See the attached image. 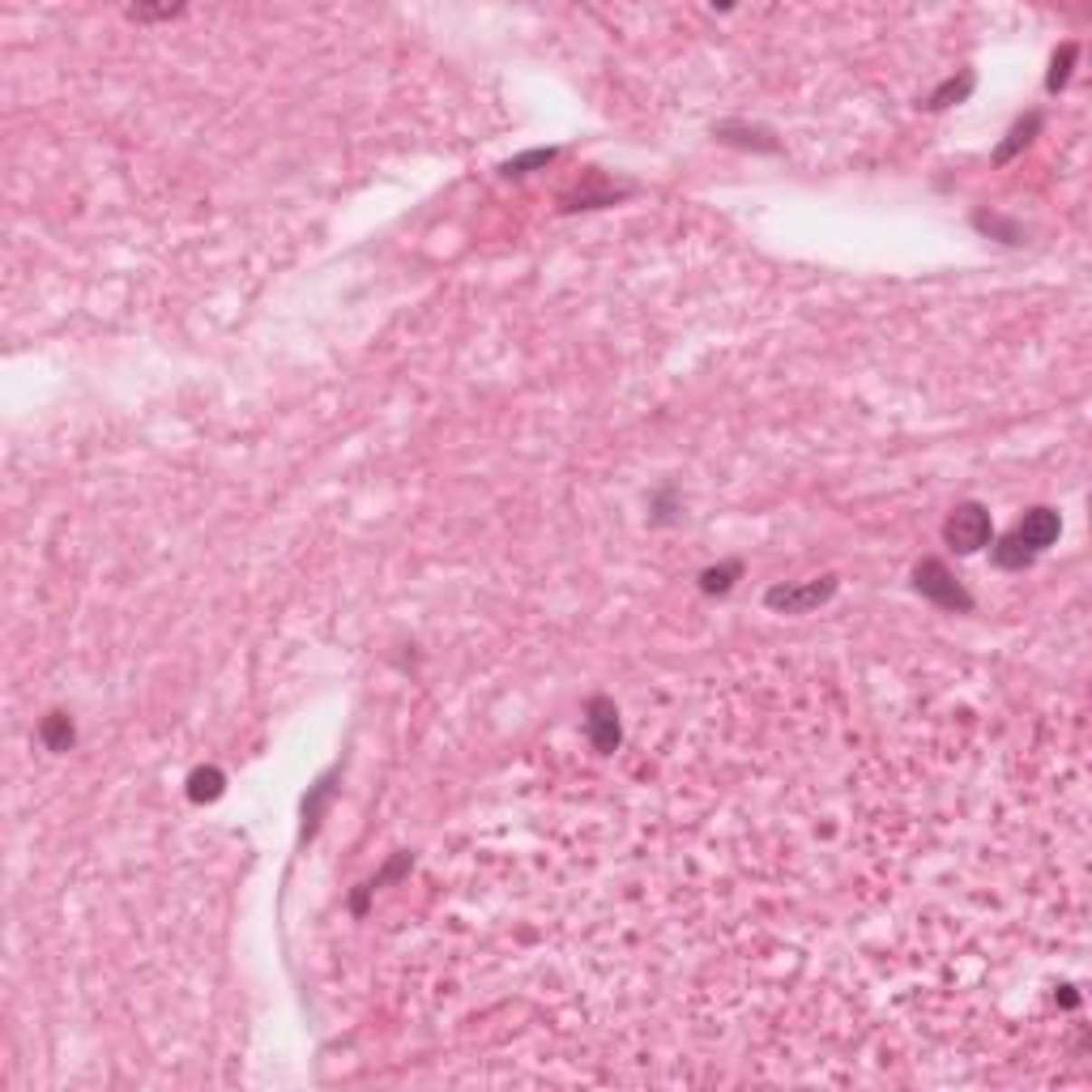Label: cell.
Listing matches in <instances>:
<instances>
[{
    "mask_svg": "<svg viewBox=\"0 0 1092 1092\" xmlns=\"http://www.w3.org/2000/svg\"><path fill=\"white\" fill-rule=\"evenodd\" d=\"M1037 124H1041L1037 116H1029L1024 124H1016V128H1011V141H1007V146H1002V150L994 154V158H999V163H1007V158H1011V154H1016L1020 146H1029V137L1037 133Z\"/></svg>",
    "mask_w": 1092,
    "mask_h": 1092,
    "instance_id": "9",
    "label": "cell"
},
{
    "mask_svg": "<svg viewBox=\"0 0 1092 1092\" xmlns=\"http://www.w3.org/2000/svg\"><path fill=\"white\" fill-rule=\"evenodd\" d=\"M584 730H589V743H593L602 755L619 747L623 730H619V708H614V700H606V696L589 700V708H584Z\"/></svg>",
    "mask_w": 1092,
    "mask_h": 1092,
    "instance_id": "5",
    "label": "cell"
},
{
    "mask_svg": "<svg viewBox=\"0 0 1092 1092\" xmlns=\"http://www.w3.org/2000/svg\"><path fill=\"white\" fill-rule=\"evenodd\" d=\"M913 584H917V593L926 602H935V606H943V611H973V598L964 593V584L947 572V564L943 559H922L917 568H913Z\"/></svg>",
    "mask_w": 1092,
    "mask_h": 1092,
    "instance_id": "2",
    "label": "cell"
},
{
    "mask_svg": "<svg viewBox=\"0 0 1092 1092\" xmlns=\"http://www.w3.org/2000/svg\"><path fill=\"white\" fill-rule=\"evenodd\" d=\"M837 593V576H815L807 584H773L764 593V606L777 614H807Z\"/></svg>",
    "mask_w": 1092,
    "mask_h": 1092,
    "instance_id": "3",
    "label": "cell"
},
{
    "mask_svg": "<svg viewBox=\"0 0 1092 1092\" xmlns=\"http://www.w3.org/2000/svg\"><path fill=\"white\" fill-rule=\"evenodd\" d=\"M223 773L218 768H196L193 777H188V798L193 802H214L218 793H223Z\"/></svg>",
    "mask_w": 1092,
    "mask_h": 1092,
    "instance_id": "6",
    "label": "cell"
},
{
    "mask_svg": "<svg viewBox=\"0 0 1092 1092\" xmlns=\"http://www.w3.org/2000/svg\"><path fill=\"white\" fill-rule=\"evenodd\" d=\"M973 90V77H960V81H947L943 90H935L930 94V107H947L952 99H964V94Z\"/></svg>",
    "mask_w": 1092,
    "mask_h": 1092,
    "instance_id": "10",
    "label": "cell"
},
{
    "mask_svg": "<svg viewBox=\"0 0 1092 1092\" xmlns=\"http://www.w3.org/2000/svg\"><path fill=\"white\" fill-rule=\"evenodd\" d=\"M1071 61H1076V47L1067 43V47H1062V56H1054V73H1049V90H1059L1062 81H1067V69H1071Z\"/></svg>",
    "mask_w": 1092,
    "mask_h": 1092,
    "instance_id": "12",
    "label": "cell"
},
{
    "mask_svg": "<svg viewBox=\"0 0 1092 1092\" xmlns=\"http://www.w3.org/2000/svg\"><path fill=\"white\" fill-rule=\"evenodd\" d=\"M555 158V150H534V154H521V158H512L508 163V176H525L529 166H546Z\"/></svg>",
    "mask_w": 1092,
    "mask_h": 1092,
    "instance_id": "11",
    "label": "cell"
},
{
    "mask_svg": "<svg viewBox=\"0 0 1092 1092\" xmlns=\"http://www.w3.org/2000/svg\"><path fill=\"white\" fill-rule=\"evenodd\" d=\"M738 572H743V564H721V568L700 572V589H704V593H726Z\"/></svg>",
    "mask_w": 1092,
    "mask_h": 1092,
    "instance_id": "8",
    "label": "cell"
},
{
    "mask_svg": "<svg viewBox=\"0 0 1092 1092\" xmlns=\"http://www.w3.org/2000/svg\"><path fill=\"white\" fill-rule=\"evenodd\" d=\"M943 538H947V546L960 551V555L982 551V546L990 542V512L982 508V504H956L952 517H947V525H943Z\"/></svg>",
    "mask_w": 1092,
    "mask_h": 1092,
    "instance_id": "4",
    "label": "cell"
},
{
    "mask_svg": "<svg viewBox=\"0 0 1092 1092\" xmlns=\"http://www.w3.org/2000/svg\"><path fill=\"white\" fill-rule=\"evenodd\" d=\"M1062 534V521L1054 508H1029L1024 512V521L1007 534V538L994 546V564L1007 572H1020L1029 568L1037 555L1046 551V546H1054V538Z\"/></svg>",
    "mask_w": 1092,
    "mask_h": 1092,
    "instance_id": "1",
    "label": "cell"
},
{
    "mask_svg": "<svg viewBox=\"0 0 1092 1092\" xmlns=\"http://www.w3.org/2000/svg\"><path fill=\"white\" fill-rule=\"evenodd\" d=\"M43 747L47 751H69L73 747V721L64 717V713H52V717L43 721Z\"/></svg>",
    "mask_w": 1092,
    "mask_h": 1092,
    "instance_id": "7",
    "label": "cell"
}]
</instances>
